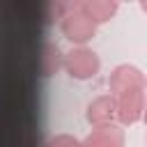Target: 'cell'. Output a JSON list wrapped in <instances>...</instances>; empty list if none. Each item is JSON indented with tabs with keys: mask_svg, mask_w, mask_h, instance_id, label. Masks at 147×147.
Wrapping results in <instances>:
<instances>
[{
	"mask_svg": "<svg viewBox=\"0 0 147 147\" xmlns=\"http://www.w3.org/2000/svg\"><path fill=\"white\" fill-rule=\"evenodd\" d=\"M117 101V117L122 124H133L145 113V94L142 90H126L115 96Z\"/></svg>",
	"mask_w": 147,
	"mask_h": 147,
	"instance_id": "cell-5",
	"label": "cell"
},
{
	"mask_svg": "<svg viewBox=\"0 0 147 147\" xmlns=\"http://www.w3.org/2000/svg\"><path fill=\"white\" fill-rule=\"evenodd\" d=\"M142 115H145V122H147V106H145V113H142Z\"/></svg>",
	"mask_w": 147,
	"mask_h": 147,
	"instance_id": "cell-11",
	"label": "cell"
},
{
	"mask_svg": "<svg viewBox=\"0 0 147 147\" xmlns=\"http://www.w3.org/2000/svg\"><path fill=\"white\" fill-rule=\"evenodd\" d=\"M113 115H117V101L113 94H103V96H96L94 101L87 103V110H85V117L90 124L94 126H101V124H110Z\"/></svg>",
	"mask_w": 147,
	"mask_h": 147,
	"instance_id": "cell-7",
	"label": "cell"
},
{
	"mask_svg": "<svg viewBox=\"0 0 147 147\" xmlns=\"http://www.w3.org/2000/svg\"><path fill=\"white\" fill-rule=\"evenodd\" d=\"M80 147H124V131L117 124H113V122L94 126L85 136Z\"/></svg>",
	"mask_w": 147,
	"mask_h": 147,
	"instance_id": "cell-6",
	"label": "cell"
},
{
	"mask_svg": "<svg viewBox=\"0 0 147 147\" xmlns=\"http://www.w3.org/2000/svg\"><path fill=\"white\" fill-rule=\"evenodd\" d=\"M60 30L69 41L85 44L94 34V23H92V18H87V14H83L78 2H69L67 11H64V16L60 21Z\"/></svg>",
	"mask_w": 147,
	"mask_h": 147,
	"instance_id": "cell-1",
	"label": "cell"
},
{
	"mask_svg": "<svg viewBox=\"0 0 147 147\" xmlns=\"http://www.w3.org/2000/svg\"><path fill=\"white\" fill-rule=\"evenodd\" d=\"M64 71L76 78V80H85V78H92L96 71H99V57L94 51L85 48V46H78V48H71L67 55H64Z\"/></svg>",
	"mask_w": 147,
	"mask_h": 147,
	"instance_id": "cell-2",
	"label": "cell"
},
{
	"mask_svg": "<svg viewBox=\"0 0 147 147\" xmlns=\"http://www.w3.org/2000/svg\"><path fill=\"white\" fill-rule=\"evenodd\" d=\"M140 7H142V9L147 11V0H145V2H140Z\"/></svg>",
	"mask_w": 147,
	"mask_h": 147,
	"instance_id": "cell-10",
	"label": "cell"
},
{
	"mask_svg": "<svg viewBox=\"0 0 147 147\" xmlns=\"http://www.w3.org/2000/svg\"><path fill=\"white\" fill-rule=\"evenodd\" d=\"M78 7H80L83 14H87V18H92V23L96 25V23L108 21V18L115 14L117 2H113V0H83V2H78Z\"/></svg>",
	"mask_w": 147,
	"mask_h": 147,
	"instance_id": "cell-8",
	"label": "cell"
},
{
	"mask_svg": "<svg viewBox=\"0 0 147 147\" xmlns=\"http://www.w3.org/2000/svg\"><path fill=\"white\" fill-rule=\"evenodd\" d=\"M64 67V55L55 44L41 41L34 46L32 55H30V69L37 76H53L57 74V69Z\"/></svg>",
	"mask_w": 147,
	"mask_h": 147,
	"instance_id": "cell-3",
	"label": "cell"
},
{
	"mask_svg": "<svg viewBox=\"0 0 147 147\" xmlns=\"http://www.w3.org/2000/svg\"><path fill=\"white\" fill-rule=\"evenodd\" d=\"M46 147H80V142L74 136H69V133H60V136L51 138Z\"/></svg>",
	"mask_w": 147,
	"mask_h": 147,
	"instance_id": "cell-9",
	"label": "cell"
},
{
	"mask_svg": "<svg viewBox=\"0 0 147 147\" xmlns=\"http://www.w3.org/2000/svg\"><path fill=\"white\" fill-rule=\"evenodd\" d=\"M108 87H110V94L117 96L126 90H142L145 87V76L133 67V64H119L110 71L108 76Z\"/></svg>",
	"mask_w": 147,
	"mask_h": 147,
	"instance_id": "cell-4",
	"label": "cell"
}]
</instances>
